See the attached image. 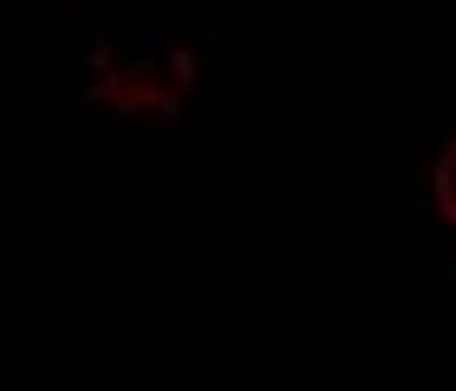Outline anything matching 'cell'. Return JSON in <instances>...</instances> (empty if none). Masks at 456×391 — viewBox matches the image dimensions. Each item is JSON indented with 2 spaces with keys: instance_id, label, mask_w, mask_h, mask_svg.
<instances>
[{
  "instance_id": "cell-1",
  "label": "cell",
  "mask_w": 456,
  "mask_h": 391,
  "mask_svg": "<svg viewBox=\"0 0 456 391\" xmlns=\"http://www.w3.org/2000/svg\"><path fill=\"white\" fill-rule=\"evenodd\" d=\"M190 86H196V66L170 39H118V46H98L86 66L92 105H111L131 118H176Z\"/></svg>"
},
{
  "instance_id": "cell-2",
  "label": "cell",
  "mask_w": 456,
  "mask_h": 391,
  "mask_svg": "<svg viewBox=\"0 0 456 391\" xmlns=\"http://www.w3.org/2000/svg\"><path fill=\"white\" fill-rule=\"evenodd\" d=\"M430 202H437L444 229H456V131L444 137V151H437V163H430Z\"/></svg>"
}]
</instances>
